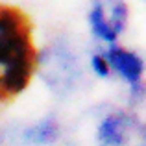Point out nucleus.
Masks as SVG:
<instances>
[{"instance_id":"3","label":"nucleus","mask_w":146,"mask_h":146,"mask_svg":"<svg viewBox=\"0 0 146 146\" xmlns=\"http://www.w3.org/2000/svg\"><path fill=\"white\" fill-rule=\"evenodd\" d=\"M129 7L126 0H91L87 13L91 32L96 39L115 44L128 26Z\"/></svg>"},{"instance_id":"4","label":"nucleus","mask_w":146,"mask_h":146,"mask_svg":"<svg viewBox=\"0 0 146 146\" xmlns=\"http://www.w3.org/2000/svg\"><path fill=\"white\" fill-rule=\"evenodd\" d=\"M111 70H115L126 83L135 96H143V74H144V61L137 52L122 48L118 44H109L106 52H102Z\"/></svg>"},{"instance_id":"1","label":"nucleus","mask_w":146,"mask_h":146,"mask_svg":"<svg viewBox=\"0 0 146 146\" xmlns=\"http://www.w3.org/2000/svg\"><path fill=\"white\" fill-rule=\"evenodd\" d=\"M37 65L30 21L19 7L0 4V102L28 87Z\"/></svg>"},{"instance_id":"5","label":"nucleus","mask_w":146,"mask_h":146,"mask_svg":"<svg viewBox=\"0 0 146 146\" xmlns=\"http://www.w3.org/2000/svg\"><path fill=\"white\" fill-rule=\"evenodd\" d=\"M137 122L126 113H111L102 118L98 124L100 146H126L131 141Z\"/></svg>"},{"instance_id":"6","label":"nucleus","mask_w":146,"mask_h":146,"mask_svg":"<svg viewBox=\"0 0 146 146\" xmlns=\"http://www.w3.org/2000/svg\"><path fill=\"white\" fill-rule=\"evenodd\" d=\"M59 122L54 117H44L22 131V141L30 146H50L59 139Z\"/></svg>"},{"instance_id":"7","label":"nucleus","mask_w":146,"mask_h":146,"mask_svg":"<svg viewBox=\"0 0 146 146\" xmlns=\"http://www.w3.org/2000/svg\"><path fill=\"white\" fill-rule=\"evenodd\" d=\"M91 68H93L94 74L100 76V78H107L109 72H111V68H109V65H107L104 54H93V56H91Z\"/></svg>"},{"instance_id":"2","label":"nucleus","mask_w":146,"mask_h":146,"mask_svg":"<svg viewBox=\"0 0 146 146\" xmlns=\"http://www.w3.org/2000/svg\"><path fill=\"white\" fill-rule=\"evenodd\" d=\"M41 70V78L56 94H68L74 91L82 78V67L74 48L67 41L59 39L48 44L37 56V65Z\"/></svg>"}]
</instances>
